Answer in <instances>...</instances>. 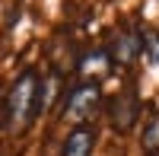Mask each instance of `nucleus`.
I'll return each instance as SVG.
<instances>
[{
	"instance_id": "4",
	"label": "nucleus",
	"mask_w": 159,
	"mask_h": 156,
	"mask_svg": "<svg viewBox=\"0 0 159 156\" xmlns=\"http://www.w3.org/2000/svg\"><path fill=\"white\" fill-rule=\"evenodd\" d=\"M140 54H143V38H140L134 29L121 32V35L111 42V48H108L111 64H121V67H130V64H134Z\"/></svg>"
},
{
	"instance_id": "8",
	"label": "nucleus",
	"mask_w": 159,
	"mask_h": 156,
	"mask_svg": "<svg viewBox=\"0 0 159 156\" xmlns=\"http://www.w3.org/2000/svg\"><path fill=\"white\" fill-rule=\"evenodd\" d=\"M143 54L150 64H159V32H147L143 35Z\"/></svg>"
},
{
	"instance_id": "3",
	"label": "nucleus",
	"mask_w": 159,
	"mask_h": 156,
	"mask_svg": "<svg viewBox=\"0 0 159 156\" xmlns=\"http://www.w3.org/2000/svg\"><path fill=\"white\" fill-rule=\"evenodd\" d=\"M137 115H140V102H137L134 86H127V89H121V93H115L108 99V118L118 131H130L137 124Z\"/></svg>"
},
{
	"instance_id": "6",
	"label": "nucleus",
	"mask_w": 159,
	"mask_h": 156,
	"mask_svg": "<svg viewBox=\"0 0 159 156\" xmlns=\"http://www.w3.org/2000/svg\"><path fill=\"white\" fill-rule=\"evenodd\" d=\"M92 147H96V131L89 124H80L67 134L61 156H92Z\"/></svg>"
},
{
	"instance_id": "1",
	"label": "nucleus",
	"mask_w": 159,
	"mask_h": 156,
	"mask_svg": "<svg viewBox=\"0 0 159 156\" xmlns=\"http://www.w3.org/2000/svg\"><path fill=\"white\" fill-rule=\"evenodd\" d=\"M42 102H45L42 99V80H38L35 70H25L7 96V127L13 134H22L38 115Z\"/></svg>"
},
{
	"instance_id": "2",
	"label": "nucleus",
	"mask_w": 159,
	"mask_h": 156,
	"mask_svg": "<svg viewBox=\"0 0 159 156\" xmlns=\"http://www.w3.org/2000/svg\"><path fill=\"white\" fill-rule=\"evenodd\" d=\"M99 83H80L64 102V121H73L76 127L86 118H92V112L99 108Z\"/></svg>"
},
{
	"instance_id": "7",
	"label": "nucleus",
	"mask_w": 159,
	"mask_h": 156,
	"mask_svg": "<svg viewBox=\"0 0 159 156\" xmlns=\"http://www.w3.org/2000/svg\"><path fill=\"white\" fill-rule=\"evenodd\" d=\"M143 150H147V156L159 153V115H150L147 127H143Z\"/></svg>"
},
{
	"instance_id": "5",
	"label": "nucleus",
	"mask_w": 159,
	"mask_h": 156,
	"mask_svg": "<svg viewBox=\"0 0 159 156\" xmlns=\"http://www.w3.org/2000/svg\"><path fill=\"white\" fill-rule=\"evenodd\" d=\"M76 73L83 76L86 83H92V80H102V76H108V73H111V57H108V51H102V48H96V51H86V54L76 61Z\"/></svg>"
}]
</instances>
